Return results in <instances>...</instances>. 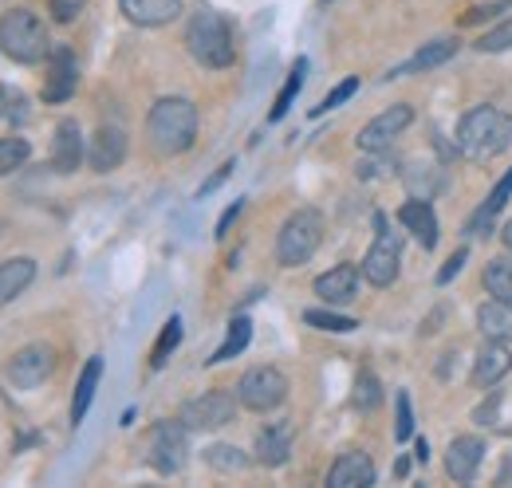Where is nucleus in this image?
Segmentation results:
<instances>
[{
    "mask_svg": "<svg viewBox=\"0 0 512 488\" xmlns=\"http://www.w3.org/2000/svg\"><path fill=\"white\" fill-rule=\"evenodd\" d=\"M512 142V119L505 111L481 103L473 111H465L457 122V150L469 162H493L497 154H505Z\"/></svg>",
    "mask_w": 512,
    "mask_h": 488,
    "instance_id": "obj_1",
    "label": "nucleus"
},
{
    "mask_svg": "<svg viewBox=\"0 0 512 488\" xmlns=\"http://www.w3.org/2000/svg\"><path fill=\"white\" fill-rule=\"evenodd\" d=\"M146 138L162 158L186 154L197 138V107L182 95H166L146 115Z\"/></svg>",
    "mask_w": 512,
    "mask_h": 488,
    "instance_id": "obj_2",
    "label": "nucleus"
},
{
    "mask_svg": "<svg viewBox=\"0 0 512 488\" xmlns=\"http://www.w3.org/2000/svg\"><path fill=\"white\" fill-rule=\"evenodd\" d=\"M186 52H190L201 67H209V71L233 67L237 44H233L229 20H225L221 12H213V8H197L190 16V24H186Z\"/></svg>",
    "mask_w": 512,
    "mask_h": 488,
    "instance_id": "obj_3",
    "label": "nucleus"
},
{
    "mask_svg": "<svg viewBox=\"0 0 512 488\" xmlns=\"http://www.w3.org/2000/svg\"><path fill=\"white\" fill-rule=\"evenodd\" d=\"M0 52L16 63H40L48 60L52 40L44 20L32 8H12L0 16Z\"/></svg>",
    "mask_w": 512,
    "mask_h": 488,
    "instance_id": "obj_4",
    "label": "nucleus"
},
{
    "mask_svg": "<svg viewBox=\"0 0 512 488\" xmlns=\"http://www.w3.org/2000/svg\"><path fill=\"white\" fill-rule=\"evenodd\" d=\"M323 244V213L320 209H296L280 233H276V260L284 268H300L316 256V248Z\"/></svg>",
    "mask_w": 512,
    "mask_h": 488,
    "instance_id": "obj_5",
    "label": "nucleus"
},
{
    "mask_svg": "<svg viewBox=\"0 0 512 488\" xmlns=\"http://www.w3.org/2000/svg\"><path fill=\"white\" fill-rule=\"evenodd\" d=\"M186 457H190V429L186 422L178 418V422H154L150 426V437H146V461L162 473V477H170V473H182L186 469Z\"/></svg>",
    "mask_w": 512,
    "mask_h": 488,
    "instance_id": "obj_6",
    "label": "nucleus"
},
{
    "mask_svg": "<svg viewBox=\"0 0 512 488\" xmlns=\"http://www.w3.org/2000/svg\"><path fill=\"white\" fill-rule=\"evenodd\" d=\"M288 398V378L276 366H253L237 382V402L253 414H268Z\"/></svg>",
    "mask_w": 512,
    "mask_h": 488,
    "instance_id": "obj_7",
    "label": "nucleus"
},
{
    "mask_svg": "<svg viewBox=\"0 0 512 488\" xmlns=\"http://www.w3.org/2000/svg\"><path fill=\"white\" fill-rule=\"evenodd\" d=\"M359 268H363L367 284H375V288H390V284L398 280V268H402V241H398V233L386 229L383 217H379V237H375L371 252L363 256Z\"/></svg>",
    "mask_w": 512,
    "mask_h": 488,
    "instance_id": "obj_8",
    "label": "nucleus"
},
{
    "mask_svg": "<svg viewBox=\"0 0 512 488\" xmlns=\"http://www.w3.org/2000/svg\"><path fill=\"white\" fill-rule=\"evenodd\" d=\"M237 394H229V390H205L201 398H190L186 406H182V422L186 429H221L233 422V414H237Z\"/></svg>",
    "mask_w": 512,
    "mask_h": 488,
    "instance_id": "obj_9",
    "label": "nucleus"
},
{
    "mask_svg": "<svg viewBox=\"0 0 512 488\" xmlns=\"http://www.w3.org/2000/svg\"><path fill=\"white\" fill-rule=\"evenodd\" d=\"M56 370V351L48 343H32V347H20L8 363V382L20 386V390H36L52 378Z\"/></svg>",
    "mask_w": 512,
    "mask_h": 488,
    "instance_id": "obj_10",
    "label": "nucleus"
},
{
    "mask_svg": "<svg viewBox=\"0 0 512 488\" xmlns=\"http://www.w3.org/2000/svg\"><path fill=\"white\" fill-rule=\"evenodd\" d=\"M414 122V107L410 103H394V107H386L383 115H375V119L367 122L363 130H359V150L363 154H375V150H390V142L406 130Z\"/></svg>",
    "mask_w": 512,
    "mask_h": 488,
    "instance_id": "obj_11",
    "label": "nucleus"
},
{
    "mask_svg": "<svg viewBox=\"0 0 512 488\" xmlns=\"http://www.w3.org/2000/svg\"><path fill=\"white\" fill-rule=\"evenodd\" d=\"M79 87V63L71 48H52L48 52V75H44V103H67Z\"/></svg>",
    "mask_w": 512,
    "mask_h": 488,
    "instance_id": "obj_12",
    "label": "nucleus"
},
{
    "mask_svg": "<svg viewBox=\"0 0 512 488\" xmlns=\"http://www.w3.org/2000/svg\"><path fill=\"white\" fill-rule=\"evenodd\" d=\"M481 461H485V441H481V437H473V433H461V437H453V441H449V449H446L449 481H457V485H469V481L477 477Z\"/></svg>",
    "mask_w": 512,
    "mask_h": 488,
    "instance_id": "obj_13",
    "label": "nucleus"
},
{
    "mask_svg": "<svg viewBox=\"0 0 512 488\" xmlns=\"http://www.w3.org/2000/svg\"><path fill=\"white\" fill-rule=\"evenodd\" d=\"M398 225L422 244V248H434V244H438V213H434L430 197H410V201L398 209Z\"/></svg>",
    "mask_w": 512,
    "mask_h": 488,
    "instance_id": "obj_14",
    "label": "nucleus"
},
{
    "mask_svg": "<svg viewBox=\"0 0 512 488\" xmlns=\"http://www.w3.org/2000/svg\"><path fill=\"white\" fill-rule=\"evenodd\" d=\"M509 197H512V166L505 170V178L493 185V193L481 201V209L469 217V225H465V237H469V241H481V237H489V233H493V221L501 217V209L509 205Z\"/></svg>",
    "mask_w": 512,
    "mask_h": 488,
    "instance_id": "obj_15",
    "label": "nucleus"
},
{
    "mask_svg": "<svg viewBox=\"0 0 512 488\" xmlns=\"http://www.w3.org/2000/svg\"><path fill=\"white\" fill-rule=\"evenodd\" d=\"M461 44H457V36H442V40H430V44H422L414 56L406 63H398V67H390L386 71V79H402V75H422V71H434V67H442L446 60H453V52H457Z\"/></svg>",
    "mask_w": 512,
    "mask_h": 488,
    "instance_id": "obj_16",
    "label": "nucleus"
},
{
    "mask_svg": "<svg viewBox=\"0 0 512 488\" xmlns=\"http://www.w3.org/2000/svg\"><path fill=\"white\" fill-rule=\"evenodd\" d=\"M359 276H363V268H355V264H335V268H327L323 276H316V296H320L323 304H351L355 292H359Z\"/></svg>",
    "mask_w": 512,
    "mask_h": 488,
    "instance_id": "obj_17",
    "label": "nucleus"
},
{
    "mask_svg": "<svg viewBox=\"0 0 512 488\" xmlns=\"http://www.w3.org/2000/svg\"><path fill=\"white\" fill-rule=\"evenodd\" d=\"M123 158H127V134H123L119 126H99L95 138H91V150H87L91 170L107 174V170L123 166Z\"/></svg>",
    "mask_w": 512,
    "mask_h": 488,
    "instance_id": "obj_18",
    "label": "nucleus"
},
{
    "mask_svg": "<svg viewBox=\"0 0 512 488\" xmlns=\"http://www.w3.org/2000/svg\"><path fill=\"white\" fill-rule=\"evenodd\" d=\"M327 485L331 488H367L375 485V461L367 457V453H359V449H351V453H343L331 469H327Z\"/></svg>",
    "mask_w": 512,
    "mask_h": 488,
    "instance_id": "obj_19",
    "label": "nucleus"
},
{
    "mask_svg": "<svg viewBox=\"0 0 512 488\" xmlns=\"http://www.w3.org/2000/svg\"><path fill=\"white\" fill-rule=\"evenodd\" d=\"M119 8L138 28H162L182 16V0H119Z\"/></svg>",
    "mask_w": 512,
    "mask_h": 488,
    "instance_id": "obj_20",
    "label": "nucleus"
},
{
    "mask_svg": "<svg viewBox=\"0 0 512 488\" xmlns=\"http://www.w3.org/2000/svg\"><path fill=\"white\" fill-rule=\"evenodd\" d=\"M292 457V422H272L256 437V461L264 469H280Z\"/></svg>",
    "mask_w": 512,
    "mask_h": 488,
    "instance_id": "obj_21",
    "label": "nucleus"
},
{
    "mask_svg": "<svg viewBox=\"0 0 512 488\" xmlns=\"http://www.w3.org/2000/svg\"><path fill=\"white\" fill-rule=\"evenodd\" d=\"M83 162V130L75 119H64L56 126V142H52V170L56 174H75Z\"/></svg>",
    "mask_w": 512,
    "mask_h": 488,
    "instance_id": "obj_22",
    "label": "nucleus"
},
{
    "mask_svg": "<svg viewBox=\"0 0 512 488\" xmlns=\"http://www.w3.org/2000/svg\"><path fill=\"white\" fill-rule=\"evenodd\" d=\"M509 370H512L509 343H501V339H489V343L481 347V355H477V366H473V382H477V386H497V382H501Z\"/></svg>",
    "mask_w": 512,
    "mask_h": 488,
    "instance_id": "obj_23",
    "label": "nucleus"
},
{
    "mask_svg": "<svg viewBox=\"0 0 512 488\" xmlns=\"http://www.w3.org/2000/svg\"><path fill=\"white\" fill-rule=\"evenodd\" d=\"M99 378H103V355H91L87 366H83V374H79V382H75V394H71V426H79L87 418L91 398L99 390Z\"/></svg>",
    "mask_w": 512,
    "mask_h": 488,
    "instance_id": "obj_24",
    "label": "nucleus"
},
{
    "mask_svg": "<svg viewBox=\"0 0 512 488\" xmlns=\"http://www.w3.org/2000/svg\"><path fill=\"white\" fill-rule=\"evenodd\" d=\"M32 280H36V260H32V256H12V260H4V264H0V304L16 300Z\"/></svg>",
    "mask_w": 512,
    "mask_h": 488,
    "instance_id": "obj_25",
    "label": "nucleus"
},
{
    "mask_svg": "<svg viewBox=\"0 0 512 488\" xmlns=\"http://www.w3.org/2000/svg\"><path fill=\"white\" fill-rule=\"evenodd\" d=\"M477 327L485 339H501L509 343L512 339V307L501 304V300H489V304L477 307Z\"/></svg>",
    "mask_w": 512,
    "mask_h": 488,
    "instance_id": "obj_26",
    "label": "nucleus"
},
{
    "mask_svg": "<svg viewBox=\"0 0 512 488\" xmlns=\"http://www.w3.org/2000/svg\"><path fill=\"white\" fill-rule=\"evenodd\" d=\"M481 284H485L489 300H501L512 307V256H493L481 272Z\"/></svg>",
    "mask_w": 512,
    "mask_h": 488,
    "instance_id": "obj_27",
    "label": "nucleus"
},
{
    "mask_svg": "<svg viewBox=\"0 0 512 488\" xmlns=\"http://www.w3.org/2000/svg\"><path fill=\"white\" fill-rule=\"evenodd\" d=\"M253 343V323L245 319V315H237L233 323H229V335H225V343L213 351V359H205L209 366H217V363H229V359H237L245 347Z\"/></svg>",
    "mask_w": 512,
    "mask_h": 488,
    "instance_id": "obj_28",
    "label": "nucleus"
},
{
    "mask_svg": "<svg viewBox=\"0 0 512 488\" xmlns=\"http://www.w3.org/2000/svg\"><path fill=\"white\" fill-rule=\"evenodd\" d=\"M304 75H308V60H296L292 63L288 83L280 87V95H276V103H272V115H268L272 122H280L288 111H292V103H296V95H300V87H304Z\"/></svg>",
    "mask_w": 512,
    "mask_h": 488,
    "instance_id": "obj_29",
    "label": "nucleus"
},
{
    "mask_svg": "<svg viewBox=\"0 0 512 488\" xmlns=\"http://www.w3.org/2000/svg\"><path fill=\"white\" fill-rule=\"evenodd\" d=\"M205 465L217 469V473H241V469H249V457L237 445H209L205 449Z\"/></svg>",
    "mask_w": 512,
    "mask_h": 488,
    "instance_id": "obj_30",
    "label": "nucleus"
},
{
    "mask_svg": "<svg viewBox=\"0 0 512 488\" xmlns=\"http://www.w3.org/2000/svg\"><path fill=\"white\" fill-rule=\"evenodd\" d=\"M182 343V319L178 315H170L166 319V327H162V335H158V343H154V351H150V366L154 370H162L166 366V359L174 355V347Z\"/></svg>",
    "mask_w": 512,
    "mask_h": 488,
    "instance_id": "obj_31",
    "label": "nucleus"
},
{
    "mask_svg": "<svg viewBox=\"0 0 512 488\" xmlns=\"http://www.w3.org/2000/svg\"><path fill=\"white\" fill-rule=\"evenodd\" d=\"M304 323H308V327H316V331H331V335H347V331H355V327H359V319L339 315V311H320V307L304 311Z\"/></svg>",
    "mask_w": 512,
    "mask_h": 488,
    "instance_id": "obj_32",
    "label": "nucleus"
},
{
    "mask_svg": "<svg viewBox=\"0 0 512 488\" xmlns=\"http://www.w3.org/2000/svg\"><path fill=\"white\" fill-rule=\"evenodd\" d=\"M28 154H32V146H28V138H0V178L4 174H12V170H20L24 162H28Z\"/></svg>",
    "mask_w": 512,
    "mask_h": 488,
    "instance_id": "obj_33",
    "label": "nucleus"
},
{
    "mask_svg": "<svg viewBox=\"0 0 512 488\" xmlns=\"http://www.w3.org/2000/svg\"><path fill=\"white\" fill-rule=\"evenodd\" d=\"M351 402H355V410H375V406L383 402V386H379V378H375L371 370H363V374L355 378V394H351Z\"/></svg>",
    "mask_w": 512,
    "mask_h": 488,
    "instance_id": "obj_34",
    "label": "nucleus"
},
{
    "mask_svg": "<svg viewBox=\"0 0 512 488\" xmlns=\"http://www.w3.org/2000/svg\"><path fill=\"white\" fill-rule=\"evenodd\" d=\"M422 170L426 166H410V170H402V178L414 189V197H434L442 189V174H438V166H430V174H422Z\"/></svg>",
    "mask_w": 512,
    "mask_h": 488,
    "instance_id": "obj_35",
    "label": "nucleus"
},
{
    "mask_svg": "<svg viewBox=\"0 0 512 488\" xmlns=\"http://www.w3.org/2000/svg\"><path fill=\"white\" fill-rule=\"evenodd\" d=\"M512 48V16L509 20H501L497 28H489L481 40H477V52H485V56H493V52H509Z\"/></svg>",
    "mask_w": 512,
    "mask_h": 488,
    "instance_id": "obj_36",
    "label": "nucleus"
},
{
    "mask_svg": "<svg viewBox=\"0 0 512 488\" xmlns=\"http://www.w3.org/2000/svg\"><path fill=\"white\" fill-rule=\"evenodd\" d=\"M414 437V410H410V394L398 390V402H394V441H410Z\"/></svg>",
    "mask_w": 512,
    "mask_h": 488,
    "instance_id": "obj_37",
    "label": "nucleus"
},
{
    "mask_svg": "<svg viewBox=\"0 0 512 488\" xmlns=\"http://www.w3.org/2000/svg\"><path fill=\"white\" fill-rule=\"evenodd\" d=\"M355 91H359V79H355V75H351V79H343V83H339L335 91H327V95H323L320 107H312V119H320V115H327V111L343 107V103H347V99H351Z\"/></svg>",
    "mask_w": 512,
    "mask_h": 488,
    "instance_id": "obj_38",
    "label": "nucleus"
},
{
    "mask_svg": "<svg viewBox=\"0 0 512 488\" xmlns=\"http://www.w3.org/2000/svg\"><path fill=\"white\" fill-rule=\"evenodd\" d=\"M505 8H512V0H493V4H477L473 12H465V16H461V28H469V24H485V20H493L497 12H505Z\"/></svg>",
    "mask_w": 512,
    "mask_h": 488,
    "instance_id": "obj_39",
    "label": "nucleus"
},
{
    "mask_svg": "<svg viewBox=\"0 0 512 488\" xmlns=\"http://www.w3.org/2000/svg\"><path fill=\"white\" fill-rule=\"evenodd\" d=\"M386 150H375V154H367L363 162H359V178H383L386 170H394V162L383 158Z\"/></svg>",
    "mask_w": 512,
    "mask_h": 488,
    "instance_id": "obj_40",
    "label": "nucleus"
},
{
    "mask_svg": "<svg viewBox=\"0 0 512 488\" xmlns=\"http://www.w3.org/2000/svg\"><path fill=\"white\" fill-rule=\"evenodd\" d=\"M83 4H87V0H48V12H52L56 24H71V20L83 12Z\"/></svg>",
    "mask_w": 512,
    "mask_h": 488,
    "instance_id": "obj_41",
    "label": "nucleus"
},
{
    "mask_svg": "<svg viewBox=\"0 0 512 488\" xmlns=\"http://www.w3.org/2000/svg\"><path fill=\"white\" fill-rule=\"evenodd\" d=\"M465 260H469V248H457L446 264H442V272H438V284H442V288H446V284L457 276V272H461V268H465Z\"/></svg>",
    "mask_w": 512,
    "mask_h": 488,
    "instance_id": "obj_42",
    "label": "nucleus"
},
{
    "mask_svg": "<svg viewBox=\"0 0 512 488\" xmlns=\"http://www.w3.org/2000/svg\"><path fill=\"white\" fill-rule=\"evenodd\" d=\"M241 209H245V201H233V205L221 213V221H217V233H213L217 241H221V237H229V229H233V221L241 217Z\"/></svg>",
    "mask_w": 512,
    "mask_h": 488,
    "instance_id": "obj_43",
    "label": "nucleus"
},
{
    "mask_svg": "<svg viewBox=\"0 0 512 488\" xmlns=\"http://www.w3.org/2000/svg\"><path fill=\"white\" fill-rule=\"evenodd\" d=\"M229 174H233V162H225V166H221V170H217V174H213V178H209V182L201 185V193H197V197H209V193H213V189H217V185L225 182V178H229Z\"/></svg>",
    "mask_w": 512,
    "mask_h": 488,
    "instance_id": "obj_44",
    "label": "nucleus"
},
{
    "mask_svg": "<svg viewBox=\"0 0 512 488\" xmlns=\"http://www.w3.org/2000/svg\"><path fill=\"white\" fill-rule=\"evenodd\" d=\"M489 418H497V398H493V402H485V406L477 410V422H481V426H493Z\"/></svg>",
    "mask_w": 512,
    "mask_h": 488,
    "instance_id": "obj_45",
    "label": "nucleus"
},
{
    "mask_svg": "<svg viewBox=\"0 0 512 488\" xmlns=\"http://www.w3.org/2000/svg\"><path fill=\"white\" fill-rule=\"evenodd\" d=\"M16 107V95H8V87H0V119H8Z\"/></svg>",
    "mask_w": 512,
    "mask_h": 488,
    "instance_id": "obj_46",
    "label": "nucleus"
},
{
    "mask_svg": "<svg viewBox=\"0 0 512 488\" xmlns=\"http://www.w3.org/2000/svg\"><path fill=\"white\" fill-rule=\"evenodd\" d=\"M414 457H418V461H430V441L418 437V441H414Z\"/></svg>",
    "mask_w": 512,
    "mask_h": 488,
    "instance_id": "obj_47",
    "label": "nucleus"
},
{
    "mask_svg": "<svg viewBox=\"0 0 512 488\" xmlns=\"http://www.w3.org/2000/svg\"><path fill=\"white\" fill-rule=\"evenodd\" d=\"M406 473H410V461H406V457H402V461H398V465H394V477H406Z\"/></svg>",
    "mask_w": 512,
    "mask_h": 488,
    "instance_id": "obj_48",
    "label": "nucleus"
},
{
    "mask_svg": "<svg viewBox=\"0 0 512 488\" xmlns=\"http://www.w3.org/2000/svg\"><path fill=\"white\" fill-rule=\"evenodd\" d=\"M501 241H505V248H509V252H512V221H509V225H505V233H501Z\"/></svg>",
    "mask_w": 512,
    "mask_h": 488,
    "instance_id": "obj_49",
    "label": "nucleus"
},
{
    "mask_svg": "<svg viewBox=\"0 0 512 488\" xmlns=\"http://www.w3.org/2000/svg\"><path fill=\"white\" fill-rule=\"evenodd\" d=\"M501 485H512V465H505V473H501Z\"/></svg>",
    "mask_w": 512,
    "mask_h": 488,
    "instance_id": "obj_50",
    "label": "nucleus"
}]
</instances>
